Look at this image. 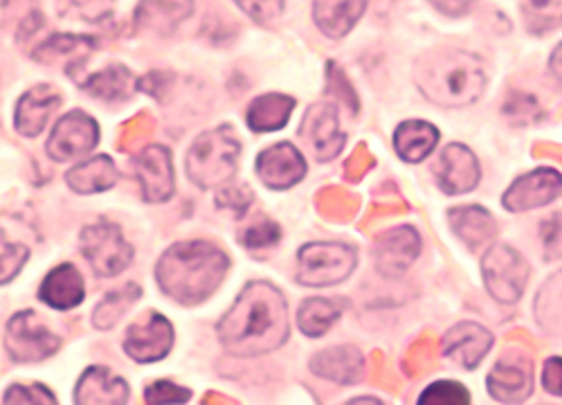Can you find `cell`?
<instances>
[{"mask_svg": "<svg viewBox=\"0 0 562 405\" xmlns=\"http://www.w3.org/2000/svg\"><path fill=\"white\" fill-rule=\"evenodd\" d=\"M218 340L227 353L252 358L289 340V304L268 282L248 284L218 320Z\"/></svg>", "mask_w": 562, "mask_h": 405, "instance_id": "1", "label": "cell"}, {"mask_svg": "<svg viewBox=\"0 0 562 405\" xmlns=\"http://www.w3.org/2000/svg\"><path fill=\"white\" fill-rule=\"evenodd\" d=\"M227 257L207 241H184L171 246L158 261L156 278L165 295L178 304H201L223 282Z\"/></svg>", "mask_w": 562, "mask_h": 405, "instance_id": "2", "label": "cell"}, {"mask_svg": "<svg viewBox=\"0 0 562 405\" xmlns=\"http://www.w3.org/2000/svg\"><path fill=\"white\" fill-rule=\"evenodd\" d=\"M416 86L432 104L454 109L482 98L486 75L473 55L461 50H435L418 59Z\"/></svg>", "mask_w": 562, "mask_h": 405, "instance_id": "3", "label": "cell"}, {"mask_svg": "<svg viewBox=\"0 0 562 405\" xmlns=\"http://www.w3.org/2000/svg\"><path fill=\"white\" fill-rule=\"evenodd\" d=\"M241 143L232 126H218L203 133L187 154V176L199 188H216L227 183L237 171Z\"/></svg>", "mask_w": 562, "mask_h": 405, "instance_id": "4", "label": "cell"}, {"mask_svg": "<svg viewBox=\"0 0 562 405\" xmlns=\"http://www.w3.org/2000/svg\"><path fill=\"white\" fill-rule=\"evenodd\" d=\"M356 250L338 241H313L297 255V282L322 289L345 282L356 268Z\"/></svg>", "mask_w": 562, "mask_h": 405, "instance_id": "5", "label": "cell"}, {"mask_svg": "<svg viewBox=\"0 0 562 405\" xmlns=\"http://www.w3.org/2000/svg\"><path fill=\"white\" fill-rule=\"evenodd\" d=\"M79 250L100 278H115L131 263L133 248L115 223L100 221L88 225L79 237Z\"/></svg>", "mask_w": 562, "mask_h": 405, "instance_id": "6", "label": "cell"}, {"mask_svg": "<svg viewBox=\"0 0 562 405\" xmlns=\"http://www.w3.org/2000/svg\"><path fill=\"white\" fill-rule=\"evenodd\" d=\"M482 273L488 293L499 304H515L527 289L529 263L515 248L497 244L484 255Z\"/></svg>", "mask_w": 562, "mask_h": 405, "instance_id": "7", "label": "cell"}, {"mask_svg": "<svg viewBox=\"0 0 562 405\" xmlns=\"http://www.w3.org/2000/svg\"><path fill=\"white\" fill-rule=\"evenodd\" d=\"M3 345L16 363H41L59 351L61 338L45 327L36 313L23 311L8 323Z\"/></svg>", "mask_w": 562, "mask_h": 405, "instance_id": "8", "label": "cell"}, {"mask_svg": "<svg viewBox=\"0 0 562 405\" xmlns=\"http://www.w3.org/2000/svg\"><path fill=\"white\" fill-rule=\"evenodd\" d=\"M98 143H100L98 122L90 115H86L83 111H70L55 124V131L45 149H48V156L55 162H66L92 151L98 147Z\"/></svg>", "mask_w": 562, "mask_h": 405, "instance_id": "9", "label": "cell"}, {"mask_svg": "<svg viewBox=\"0 0 562 405\" xmlns=\"http://www.w3.org/2000/svg\"><path fill=\"white\" fill-rule=\"evenodd\" d=\"M173 345V327L160 313H149L133 323L124 338L126 353L135 363H156L162 360Z\"/></svg>", "mask_w": 562, "mask_h": 405, "instance_id": "10", "label": "cell"}, {"mask_svg": "<svg viewBox=\"0 0 562 405\" xmlns=\"http://www.w3.org/2000/svg\"><path fill=\"white\" fill-rule=\"evenodd\" d=\"M562 194V173L551 167H538L527 176H520L506 190L502 205L508 212H527L549 205Z\"/></svg>", "mask_w": 562, "mask_h": 405, "instance_id": "11", "label": "cell"}, {"mask_svg": "<svg viewBox=\"0 0 562 405\" xmlns=\"http://www.w3.org/2000/svg\"><path fill=\"white\" fill-rule=\"evenodd\" d=\"M300 135L322 162L334 160L347 143V135L338 128V113L331 102H322L308 109Z\"/></svg>", "mask_w": 562, "mask_h": 405, "instance_id": "12", "label": "cell"}, {"mask_svg": "<svg viewBox=\"0 0 562 405\" xmlns=\"http://www.w3.org/2000/svg\"><path fill=\"white\" fill-rule=\"evenodd\" d=\"M533 392V368L522 356H508L495 363L488 374V394L499 403L520 405Z\"/></svg>", "mask_w": 562, "mask_h": 405, "instance_id": "13", "label": "cell"}, {"mask_svg": "<svg viewBox=\"0 0 562 405\" xmlns=\"http://www.w3.org/2000/svg\"><path fill=\"white\" fill-rule=\"evenodd\" d=\"M257 176L270 190H289L306 176V160L293 145L279 143L259 154Z\"/></svg>", "mask_w": 562, "mask_h": 405, "instance_id": "14", "label": "cell"}, {"mask_svg": "<svg viewBox=\"0 0 562 405\" xmlns=\"http://www.w3.org/2000/svg\"><path fill=\"white\" fill-rule=\"evenodd\" d=\"M135 176L149 203H165L173 196V167L171 154L165 147H147L135 158Z\"/></svg>", "mask_w": 562, "mask_h": 405, "instance_id": "15", "label": "cell"}, {"mask_svg": "<svg viewBox=\"0 0 562 405\" xmlns=\"http://www.w3.org/2000/svg\"><path fill=\"white\" fill-rule=\"evenodd\" d=\"M435 176L446 194H463L477 188L482 171L471 149H465L463 145H450L441 151Z\"/></svg>", "mask_w": 562, "mask_h": 405, "instance_id": "16", "label": "cell"}, {"mask_svg": "<svg viewBox=\"0 0 562 405\" xmlns=\"http://www.w3.org/2000/svg\"><path fill=\"white\" fill-rule=\"evenodd\" d=\"M493 347V334L475 323H461L441 340V353L463 370H475Z\"/></svg>", "mask_w": 562, "mask_h": 405, "instance_id": "17", "label": "cell"}, {"mask_svg": "<svg viewBox=\"0 0 562 405\" xmlns=\"http://www.w3.org/2000/svg\"><path fill=\"white\" fill-rule=\"evenodd\" d=\"M420 250V239L409 225L387 230L376 241V268L385 278H401L405 270L416 261Z\"/></svg>", "mask_w": 562, "mask_h": 405, "instance_id": "18", "label": "cell"}, {"mask_svg": "<svg viewBox=\"0 0 562 405\" xmlns=\"http://www.w3.org/2000/svg\"><path fill=\"white\" fill-rule=\"evenodd\" d=\"M128 396V383L109 368H88L75 387V405H126Z\"/></svg>", "mask_w": 562, "mask_h": 405, "instance_id": "19", "label": "cell"}, {"mask_svg": "<svg viewBox=\"0 0 562 405\" xmlns=\"http://www.w3.org/2000/svg\"><path fill=\"white\" fill-rule=\"evenodd\" d=\"M59 90H55L53 86H34L16 104V128L27 135V138H34L48 124L50 115L55 113V109H59Z\"/></svg>", "mask_w": 562, "mask_h": 405, "instance_id": "20", "label": "cell"}, {"mask_svg": "<svg viewBox=\"0 0 562 405\" xmlns=\"http://www.w3.org/2000/svg\"><path fill=\"white\" fill-rule=\"evenodd\" d=\"M192 0H139L135 10V23L139 30L169 36L180 23L192 16Z\"/></svg>", "mask_w": 562, "mask_h": 405, "instance_id": "21", "label": "cell"}, {"mask_svg": "<svg viewBox=\"0 0 562 405\" xmlns=\"http://www.w3.org/2000/svg\"><path fill=\"white\" fill-rule=\"evenodd\" d=\"M450 218V228L452 233L471 248L473 252L482 250L484 246H488L495 235H497V225L495 218L491 216L488 210L480 207V205H463V207H454L448 212Z\"/></svg>", "mask_w": 562, "mask_h": 405, "instance_id": "22", "label": "cell"}, {"mask_svg": "<svg viewBox=\"0 0 562 405\" xmlns=\"http://www.w3.org/2000/svg\"><path fill=\"white\" fill-rule=\"evenodd\" d=\"M83 295L86 289L81 273L72 263H61L53 268L38 289V297L57 311H70L79 306L83 302Z\"/></svg>", "mask_w": 562, "mask_h": 405, "instance_id": "23", "label": "cell"}, {"mask_svg": "<svg viewBox=\"0 0 562 405\" xmlns=\"http://www.w3.org/2000/svg\"><path fill=\"white\" fill-rule=\"evenodd\" d=\"M311 370L338 385H353L364 372V358L356 347H334L313 356Z\"/></svg>", "mask_w": 562, "mask_h": 405, "instance_id": "24", "label": "cell"}, {"mask_svg": "<svg viewBox=\"0 0 562 405\" xmlns=\"http://www.w3.org/2000/svg\"><path fill=\"white\" fill-rule=\"evenodd\" d=\"M364 10L367 0H315L313 21L329 38H342L360 21Z\"/></svg>", "mask_w": 562, "mask_h": 405, "instance_id": "25", "label": "cell"}, {"mask_svg": "<svg viewBox=\"0 0 562 405\" xmlns=\"http://www.w3.org/2000/svg\"><path fill=\"white\" fill-rule=\"evenodd\" d=\"M439 143V131L420 120H409L403 122L396 133H394V147L396 154L405 160V162H420L426 160Z\"/></svg>", "mask_w": 562, "mask_h": 405, "instance_id": "26", "label": "cell"}, {"mask_svg": "<svg viewBox=\"0 0 562 405\" xmlns=\"http://www.w3.org/2000/svg\"><path fill=\"white\" fill-rule=\"evenodd\" d=\"M117 169L109 156H98L90 158L77 167H72L66 173L68 185L79 192V194H95V192H106L117 183Z\"/></svg>", "mask_w": 562, "mask_h": 405, "instance_id": "27", "label": "cell"}, {"mask_svg": "<svg viewBox=\"0 0 562 405\" xmlns=\"http://www.w3.org/2000/svg\"><path fill=\"white\" fill-rule=\"evenodd\" d=\"M81 88L92 98L104 100V102H126L137 90V81L126 66L113 64L102 72L92 75L88 81H83Z\"/></svg>", "mask_w": 562, "mask_h": 405, "instance_id": "28", "label": "cell"}, {"mask_svg": "<svg viewBox=\"0 0 562 405\" xmlns=\"http://www.w3.org/2000/svg\"><path fill=\"white\" fill-rule=\"evenodd\" d=\"M98 48V38L77 36V34H55L48 41H43L34 50V59L43 64H77L86 61V57Z\"/></svg>", "mask_w": 562, "mask_h": 405, "instance_id": "29", "label": "cell"}, {"mask_svg": "<svg viewBox=\"0 0 562 405\" xmlns=\"http://www.w3.org/2000/svg\"><path fill=\"white\" fill-rule=\"evenodd\" d=\"M345 300H329V297H311L300 306L297 313V327L304 336L319 338L329 331L345 313Z\"/></svg>", "mask_w": 562, "mask_h": 405, "instance_id": "30", "label": "cell"}, {"mask_svg": "<svg viewBox=\"0 0 562 405\" xmlns=\"http://www.w3.org/2000/svg\"><path fill=\"white\" fill-rule=\"evenodd\" d=\"M295 109V100L289 95L268 93L252 100L248 109V126L257 133H270L284 128L291 113Z\"/></svg>", "mask_w": 562, "mask_h": 405, "instance_id": "31", "label": "cell"}, {"mask_svg": "<svg viewBox=\"0 0 562 405\" xmlns=\"http://www.w3.org/2000/svg\"><path fill=\"white\" fill-rule=\"evenodd\" d=\"M139 295H143V291H139L137 284H126V286H122L117 291H111L98 304L95 313H92V325H95L102 331L115 327L120 323L122 315L139 300Z\"/></svg>", "mask_w": 562, "mask_h": 405, "instance_id": "32", "label": "cell"}, {"mask_svg": "<svg viewBox=\"0 0 562 405\" xmlns=\"http://www.w3.org/2000/svg\"><path fill=\"white\" fill-rule=\"evenodd\" d=\"M536 315L540 327L562 336V273H555L536 297Z\"/></svg>", "mask_w": 562, "mask_h": 405, "instance_id": "33", "label": "cell"}, {"mask_svg": "<svg viewBox=\"0 0 562 405\" xmlns=\"http://www.w3.org/2000/svg\"><path fill=\"white\" fill-rule=\"evenodd\" d=\"M416 405H471V392L454 381H437L420 392Z\"/></svg>", "mask_w": 562, "mask_h": 405, "instance_id": "34", "label": "cell"}, {"mask_svg": "<svg viewBox=\"0 0 562 405\" xmlns=\"http://www.w3.org/2000/svg\"><path fill=\"white\" fill-rule=\"evenodd\" d=\"M3 405H59V403L55 394L41 383H32V385L16 383L8 387L3 396Z\"/></svg>", "mask_w": 562, "mask_h": 405, "instance_id": "35", "label": "cell"}, {"mask_svg": "<svg viewBox=\"0 0 562 405\" xmlns=\"http://www.w3.org/2000/svg\"><path fill=\"white\" fill-rule=\"evenodd\" d=\"M504 115L515 124H531L542 120L538 102L527 93H510L504 104Z\"/></svg>", "mask_w": 562, "mask_h": 405, "instance_id": "36", "label": "cell"}, {"mask_svg": "<svg viewBox=\"0 0 562 405\" xmlns=\"http://www.w3.org/2000/svg\"><path fill=\"white\" fill-rule=\"evenodd\" d=\"M279 235L281 233L274 225V221H270L266 216H259L250 225H246V230L239 235V239L246 248H266V246L277 244Z\"/></svg>", "mask_w": 562, "mask_h": 405, "instance_id": "37", "label": "cell"}, {"mask_svg": "<svg viewBox=\"0 0 562 405\" xmlns=\"http://www.w3.org/2000/svg\"><path fill=\"white\" fill-rule=\"evenodd\" d=\"M145 398L149 405H176L192 398V390L180 387L171 381H156L145 390Z\"/></svg>", "mask_w": 562, "mask_h": 405, "instance_id": "38", "label": "cell"}, {"mask_svg": "<svg viewBox=\"0 0 562 405\" xmlns=\"http://www.w3.org/2000/svg\"><path fill=\"white\" fill-rule=\"evenodd\" d=\"M255 23L270 25L284 10L286 0H234Z\"/></svg>", "mask_w": 562, "mask_h": 405, "instance_id": "39", "label": "cell"}, {"mask_svg": "<svg viewBox=\"0 0 562 405\" xmlns=\"http://www.w3.org/2000/svg\"><path fill=\"white\" fill-rule=\"evenodd\" d=\"M540 237L547 259L562 257V212H555L542 221Z\"/></svg>", "mask_w": 562, "mask_h": 405, "instance_id": "40", "label": "cell"}, {"mask_svg": "<svg viewBox=\"0 0 562 405\" xmlns=\"http://www.w3.org/2000/svg\"><path fill=\"white\" fill-rule=\"evenodd\" d=\"M79 16L88 23H102L113 14L115 0H72Z\"/></svg>", "mask_w": 562, "mask_h": 405, "instance_id": "41", "label": "cell"}, {"mask_svg": "<svg viewBox=\"0 0 562 405\" xmlns=\"http://www.w3.org/2000/svg\"><path fill=\"white\" fill-rule=\"evenodd\" d=\"M27 259V248L3 241V284L12 282Z\"/></svg>", "mask_w": 562, "mask_h": 405, "instance_id": "42", "label": "cell"}, {"mask_svg": "<svg viewBox=\"0 0 562 405\" xmlns=\"http://www.w3.org/2000/svg\"><path fill=\"white\" fill-rule=\"evenodd\" d=\"M216 201H218V207H232L239 216H244L252 203V194L246 188H227L218 194Z\"/></svg>", "mask_w": 562, "mask_h": 405, "instance_id": "43", "label": "cell"}, {"mask_svg": "<svg viewBox=\"0 0 562 405\" xmlns=\"http://www.w3.org/2000/svg\"><path fill=\"white\" fill-rule=\"evenodd\" d=\"M542 385L549 394L562 396V358H549L542 368Z\"/></svg>", "mask_w": 562, "mask_h": 405, "instance_id": "44", "label": "cell"}, {"mask_svg": "<svg viewBox=\"0 0 562 405\" xmlns=\"http://www.w3.org/2000/svg\"><path fill=\"white\" fill-rule=\"evenodd\" d=\"M432 5L446 16H463L473 10L475 0H432Z\"/></svg>", "mask_w": 562, "mask_h": 405, "instance_id": "45", "label": "cell"}, {"mask_svg": "<svg viewBox=\"0 0 562 405\" xmlns=\"http://www.w3.org/2000/svg\"><path fill=\"white\" fill-rule=\"evenodd\" d=\"M549 70H551V75H553V77L560 81V86H562V43L558 45V48H555L553 55H551Z\"/></svg>", "mask_w": 562, "mask_h": 405, "instance_id": "46", "label": "cell"}, {"mask_svg": "<svg viewBox=\"0 0 562 405\" xmlns=\"http://www.w3.org/2000/svg\"><path fill=\"white\" fill-rule=\"evenodd\" d=\"M345 405H383V403L379 398H373V396H360V398H353Z\"/></svg>", "mask_w": 562, "mask_h": 405, "instance_id": "47", "label": "cell"}]
</instances>
